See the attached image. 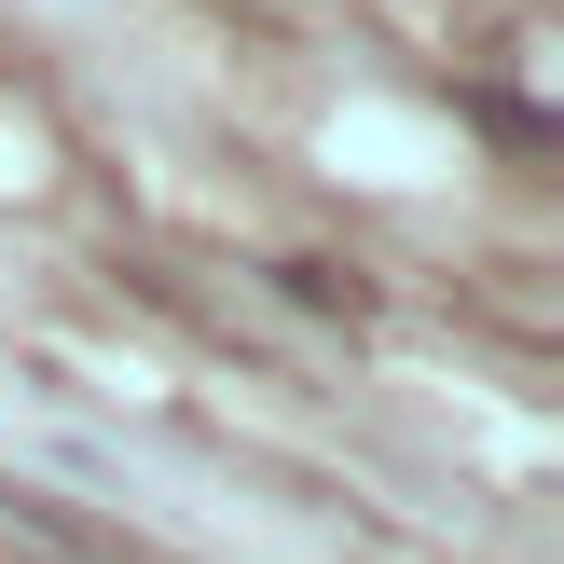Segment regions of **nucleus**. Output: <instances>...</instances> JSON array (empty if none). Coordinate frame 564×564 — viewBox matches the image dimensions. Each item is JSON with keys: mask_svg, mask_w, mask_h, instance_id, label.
<instances>
[]
</instances>
